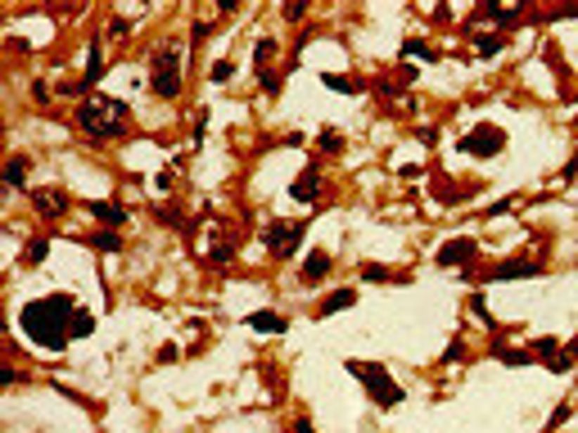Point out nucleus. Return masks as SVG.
<instances>
[{
	"label": "nucleus",
	"mask_w": 578,
	"mask_h": 433,
	"mask_svg": "<svg viewBox=\"0 0 578 433\" xmlns=\"http://www.w3.org/2000/svg\"><path fill=\"white\" fill-rule=\"evenodd\" d=\"M231 72H235L231 59H217V63H212V82H231Z\"/></svg>",
	"instance_id": "28"
},
{
	"label": "nucleus",
	"mask_w": 578,
	"mask_h": 433,
	"mask_svg": "<svg viewBox=\"0 0 578 433\" xmlns=\"http://www.w3.org/2000/svg\"><path fill=\"white\" fill-rule=\"evenodd\" d=\"M281 14L289 18V23H298V18L307 14V0H289V5H281Z\"/></svg>",
	"instance_id": "27"
},
{
	"label": "nucleus",
	"mask_w": 578,
	"mask_h": 433,
	"mask_svg": "<svg viewBox=\"0 0 578 433\" xmlns=\"http://www.w3.org/2000/svg\"><path fill=\"white\" fill-rule=\"evenodd\" d=\"M100 72H104V63H100V41H91V46H86V77H82V86H95V82H100Z\"/></svg>",
	"instance_id": "15"
},
{
	"label": "nucleus",
	"mask_w": 578,
	"mask_h": 433,
	"mask_svg": "<svg viewBox=\"0 0 578 433\" xmlns=\"http://www.w3.org/2000/svg\"><path fill=\"white\" fill-rule=\"evenodd\" d=\"M321 86H330V91H339V95H357V91H361L357 82L339 77V72H321Z\"/></svg>",
	"instance_id": "17"
},
{
	"label": "nucleus",
	"mask_w": 578,
	"mask_h": 433,
	"mask_svg": "<svg viewBox=\"0 0 578 433\" xmlns=\"http://www.w3.org/2000/svg\"><path fill=\"white\" fill-rule=\"evenodd\" d=\"M77 122L86 127L91 136H100V140H109V136L122 131V122H117V117H104V104H82V108H77Z\"/></svg>",
	"instance_id": "6"
},
{
	"label": "nucleus",
	"mask_w": 578,
	"mask_h": 433,
	"mask_svg": "<svg viewBox=\"0 0 578 433\" xmlns=\"http://www.w3.org/2000/svg\"><path fill=\"white\" fill-rule=\"evenodd\" d=\"M244 325H249V330H258V334H281V330H289L285 316H276V311H249Z\"/></svg>",
	"instance_id": "8"
},
{
	"label": "nucleus",
	"mask_w": 578,
	"mask_h": 433,
	"mask_svg": "<svg viewBox=\"0 0 578 433\" xmlns=\"http://www.w3.org/2000/svg\"><path fill=\"white\" fill-rule=\"evenodd\" d=\"M565 420H570V406H555V411H551V429L565 425Z\"/></svg>",
	"instance_id": "33"
},
{
	"label": "nucleus",
	"mask_w": 578,
	"mask_h": 433,
	"mask_svg": "<svg viewBox=\"0 0 578 433\" xmlns=\"http://www.w3.org/2000/svg\"><path fill=\"white\" fill-rule=\"evenodd\" d=\"M461 149H465V154H475V158H492V154H501V149H506V131H501V127H492V122H479L475 131L461 136Z\"/></svg>",
	"instance_id": "4"
},
{
	"label": "nucleus",
	"mask_w": 578,
	"mask_h": 433,
	"mask_svg": "<svg viewBox=\"0 0 578 433\" xmlns=\"http://www.w3.org/2000/svg\"><path fill=\"white\" fill-rule=\"evenodd\" d=\"M330 266H335V262H330V253H326V248H312V253L303 257V280L312 285V280H321Z\"/></svg>",
	"instance_id": "9"
},
{
	"label": "nucleus",
	"mask_w": 578,
	"mask_h": 433,
	"mask_svg": "<svg viewBox=\"0 0 578 433\" xmlns=\"http://www.w3.org/2000/svg\"><path fill=\"white\" fill-rule=\"evenodd\" d=\"M574 356H578V343H570L565 352H555V356H551V370H555V375H565V370L574 366Z\"/></svg>",
	"instance_id": "22"
},
{
	"label": "nucleus",
	"mask_w": 578,
	"mask_h": 433,
	"mask_svg": "<svg viewBox=\"0 0 578 433\" xmlns=\"http://www.w3.org/2000/svg\"><path fill=\"white\" fill-rule=\"evenodd\" d=\"M149 86H154L158 100L181 95V46H158L149 54Z\"/></svg>",
	"instance_id": "3"
},
{
	"label": "nucleus",
	"mask_w": 578,
	"mask_h": 433,
	"mask_svg": "<svg viewBox=\"0 0 578 433\" xmlns=\"http://www.w3.org/2000/svg\"><path fill=\"white\" fill-rule=\"evenodd\" d=\"M271 54H276V41H271V37H262V41H258V50H253V59H258V63H266Z\"/></svg>",
	"instance_id": "29"
},
{
	"label": "nucleus",
	"mask_w": 578,
	"mask_h": 433,
	"mask_svg": "<svg viewBox=\"0 0 578 433\" xmlns=\"http://www.w3.org/2000/svg\"><path fill=\"white\" fill-rule=\"evenodd\" d=\"M231 257H235V253H231V244H217V248H212V262H217V266H226Z\"/></svg>",
	"instance_id": "30"
},
{
	"label": "nucleus",
	"mask_w": 578,
	"mask_h": 433,
	"mask_svg": "<svg viewBox=\"0 0 578 433\" xmlns=\"http://www.w3.org/2000/svg\"><path fill=\"white\" fill-rule=\"evenodd\" d=\"M289 194H294L298 203H316V194H321V190H316V167H307L303 176H298L294 186H289Z\"/></svg>",
	"instance_id": "12"
},
{
	"label": "nucleus",
	"mask_w": 578,
	"mask_h": 433,
	"mask_svg": "<svg viewBox=\"0 0 578 433\" xmlns=\"http://www.w3.org/2000/svg\"><path fill=\"white\" fill-rule=\"evenodd\" d=\"M258 82H262V91H266V95H281V72L262 68V72H258Z\"/></svg>",
	"instance_id": "25"
},
{
	"label": "nucleus",
	"mask_w": 578,
	"mask_h": 433,
	"mask_svg": "<svg viewBox=\"0 0 578 433\" xmlns=\"http://www.w3.org/2000/svg\"><path fill=\"white\" fill-rule=\"evenodd\" d=\"M479 253V244L470 240V235H461V240H447L443 248H438V266H470Z\"/></svg>",
	"instance_id": "7"
},
{
	"label": "nucleus",
	"mask_w": 578,
	"mask_h": 433,
	"mask_svg": "<svg viewBox=\"0 0 578 433\" xmlns=\"http://www.w3.org/2000/svg\"><path fill=\"white\" fill-rule=\"evenodd\" d=\"M46 253H50V240H32V244L23 248V262L37 266V262H46Z\"/></svg>",
	"instance_id": "21"
},
{
	"label": "nucleus",
	"mask_w": 578,
	"mask_h": 433,
	"mask_svg": "<svg viewBox=\"0 0 578 433\" xmlns=\"http://www.w3.org/2000/svg\"><path fill=\"white\" fill-rule=\"evenodd\" d=\"M316 149H321V154H339V149H344V136H339V131H321L316 136Z\"/></svg>",
	"instance_id": "20"
},
{
	"label": "nucleus",
	"mask_w": 578,
	"mask_h": 433,
	"mask_svg": "<svg viewBox=\"0 0 578 433\" xmlns=\"http://www.w3.org/2000/svg\"><path fill=\"white\" fill-rule=\"evenodd\" d=\"M492 352H497V356H501V361H506V366H529V352H510V348H501V343H497V348H492Z\"/></svg>",
	"instance_id": "26"
},
{
	"label": "nucleus",
	"mask_w": 578,
	"mask_h": 433,
	"mask_svg": "<svg viewBox=\"0 0 578 433\" xmlns=\"http://www.w3.org/2000/svg\"><path fill=\"white\" fill-rule=\"evenodd\" d=\"M91 216H100V221L109 226V231H117V226L127 221V212L117 208V203H91Z\"/></svg>",
	"instance_id": "14"
},
{
	"label": "nucleus",
	"mask_w": 578,
	"mask_h": 433,
	"mask_svg": "<svg viewBox=\"0 0 578 433\" xmlns=\"http://www.w3.org/2000/svg\"><path fill=\"white\" fill-rule=\"evenodd\" d=\"M23 181H27V158H23V154H14V158H9V167H5V186L23 190Z\"/></svg>",
	"instance_id": "16"
},
{
	"label": "nucleus",
	"mask_w": 578,
	"mask_h": 433,
	"mask_svg": "<svg viewBox=\"0 0 578 433\" xmlns=\"http://www.w3.org/2000/svg\"><path fill=\"white\" fill-rule=\"evenodd\" d=\"M475 46H479V54H484V59H492V54H501V37H492V32H488V37H479Z\"/></svg>",
	"instance_id": "24"
},
{
	"label": "nucleus",
	"mask_w": 578,
	"mask_h": 433,
	"mask_svg": "<svg viewBox=\"0 0 578 433\" xmlns=\"http://www.w3.org/2000/svg\"><path fill=\"white\" fill-rule=\"evenodd\" d=\"M294 433H316V429H312V420H294Z\"/></svg>",
	"instance_id": "34"
},
{
	"label": "nucleus",
	"mask_w": 578,
	"mask_h": 433,
	"mask_svg": "<svg viewBox=\"0 0 578 433\" xmlns=\"http://www.w3.org/2000/svg\"><path fill=\"white\" fill-rule=\"evenodd\" d=\"M72 316H77L72 298H68V294H50V298H37V302H27V307L18 311V330H23L37 348L59 352L63 343H68Z\"/></svg>",
	"instance_id": "1"
},
{
	"label": "nucleus",
	"mask_w": 578,
	"mask_h": 433,
	"mask_svg": "<svg viewBox=\"0 0 578 433\" xmlns=\"http://www.w3.org/2000/svg\"><path fill=\"white\" fill-rule=\"evenodd\" d=\"M95 248H100V253H117V248H122V240H117V235L113 231H100V235H95V240H91Z\"/></svg>",
	"instance_id": "23"
},
{
	"label": "nucleus",
	"mask_w": 578,
	"mask_h": 433,
	"mask_svg": "<svg viewBox=\"0 0 578 433\" xmlns=\"http://www.w3.org/2000/svg\"><path fill=\"white\" fill-rule=\"evenodd\" d=\"M524 276H542V262H501L492 271V280H524Z\"/></svg>",
	"instance_id": "10"
},
{
	"label": "nucleus",
	"mask_w": 578,
	"mask_h": 433,
	"mask_svg": "<svg viewBox=\"0 0 578 433\" xmlns=\"http://www.w3.org/2000/svg\"><path fill=\"white\" fill-rule=\"evenodd\" d=\"M361 280H389V271H384V266H375V262H371V266H361Z\"/></svg>",
	"instance_id": "31"
},
{
	"label": "nucleus",
	"mask_w": 578,
	"mask_h": 433,
	"mask_svg": "<svg viewBox=\"0 0 578 433\" xmlns=\"http://www.w3.org/2000/svg\"><path fill=\"white\" fill-rule=\"evenodd\" d=\"M91 330H95V316H91V311H82V307H77V316H72V325H68V334H72V339H86Z\"/></svg>",
	"instance_id": "19"
},
{
	"label": "nucleus",
	"mask_w": 578,
	"mask_h": 433,
	"mask_svg": "<svg viewBox=\"0 0 578 433\" xmlns=\"http://www.w3.org/2000/svg\"><path fill=\"white\" fill-rule=\"evenodd\" d=\"M298 240H303V221H294V226H289V221H271L262 231V244L271 248L276 257H289L298 248Z\"/></svg>",
	"instance_id": "5"
},
{
	"label": "nucleus",
	"mask_w": 578,
	"mask_h": 433,
	"mask_svg": "<svg viewBox=\"0 0 578 433\" xmlns=\"http://www.w3.org/2000/svg\"><path fill=\"white\" fill-rule=\"evenodd\" d=\"M37 208L46 212V216H59L63 208H68V199H63V190H41V194H37Z\"/></svg>",
	"instance_id": "13"
},
{
	"label": "nucleus",
	"mask_w": 578,
	"mask_h": 433,
	"mask_svg": "<svg viewBox=\"0 0 578 433\" xmlns=\"http://www.w3.org/2000/svg\"><path fill=\"white\" fill-rule=\"evenodd\" d=\"M402 54H411V59H430V63L438 59V50H434V46H425V41H420V37H411V41H402Z\"/></svg>",
	"instance_id": "18"
},
{
	"label": "nucleus",
	"mask_w": 578,
	"mask_h": 433,
	"mask_svg": "<svg viewBox=\"0 0 578 433\" xmlns=\"http://www.w3.org/2000/svg\"><path fill=\"white\" fill-rule=\"evenodd\" d=\"M352 302H357V294H352V289H335L330 298H321V302H316V316H335V311L352 307Z\"/></svg>",
	"instance_id": "11"
},
{
	"label": "nucleus",
	"mask_w": 578,
	"mask_h": 433,
	"mask_svg": "<svg viewBox=\"0 0 578 433\" xmlns=\"http://www.w3.org/2000/svg\"><path fill=\"white\" fill-rule=\"evenodd\" d=\"M533 352H542V356H555V339H538V343H533Z\"/></svg>",
	"instance_id": "32"
},
{
	"label": "nucleus",
	"mask_w": 578,
	"mask_h": 433,
	"mask_svg": "<svg viewBox=\"0 0 578 433\" xmlns=\"http://www.w3.org/2000/svg\"><path fill=\"white\" fill-rule=\"evenodd\" d=\"M344 366H348L352 379H361V384H366V393H371V402H375V406L393 411L398 402H406V393L393 384V375L384 370V366H375V361H344Z\"/></svg>",
	"instance_id": "2"
}]
</instances>
